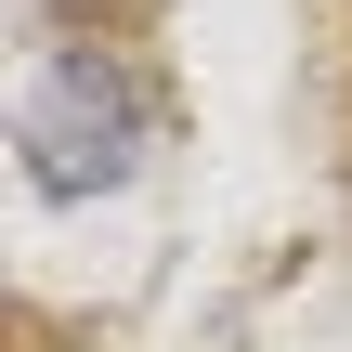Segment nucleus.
Masks as SVG:
<instances>
[{"instance_id": "1", "label": "nucleus", "mask_w": 352, "mask_h": 352, "mask_svg": "<svg viewBox=\"0 0 352 352\" xmlns=\"http://www.w3.org/2000/svg\"><path fill=\"white\" fill-rule=\"evenodd\" d=\"M26 170H39L52 196H104V183L131 170V78L91 65V52H65V65L39 78V104H26Z\"/></svg>"}]
</instances>
